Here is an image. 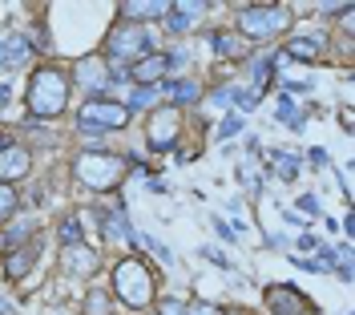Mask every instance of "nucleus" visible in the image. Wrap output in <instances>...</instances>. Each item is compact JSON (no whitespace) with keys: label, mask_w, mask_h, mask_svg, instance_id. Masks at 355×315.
Returning <instances> with one entry per match:
<instances>
[{"label":"nucleus","mask_w":355,"mask_h":315,"mask_svg":"<svg viewBox=\"0 0 355 315\" xmlns=\"http://www.w3.org/2000/svg\"><path fill=\"white\" fill-rule=\"evenodd\" d=\"M69 77L61 73L57 65H44L37 69L33 77H28V110H33V117H61L69 105Z\"/></svg>","instance_id":"obj_1"},{"label":"nucleus","mask_w":355,"mask_h":315,"mask_svg":"<svg viewBox=\"0 0 355 315\" xmlns=\"http://www.w3.org/2000/svg\"><path fill=\"white\" fill-rule=\"evenodd\" d=\"M113 291L121 295L130 307H150L154 303V275L146 263H137V259H125V263H117L113 271Z\"/></svg>","instance_id":"obj_2"},{"label":"nucleus","mask_w":355,"mask_h":315,"mask_svg":"<svg viewBox=\"0 0 355 315\" xmlns=\"http://www.w3.org/2000/svg\"><path fill=\"white\" fill-rule=\"evenodd\" d=\"M125 158L117 154H77V162H73V174L85 182V186H93V190H113L117 182H121V174H125Z\"/></svg>","instance_id":"obj_3"},{"label":"nucleus","mask_w":355,"mask_h":315,"mask_svg":"<svg viewBox=\"0 0 355 315\" xmlns=\"http://www.w3.org/2000/svg\"><path fill=\"white\" fill-rule=\"evenodd\" d=\"M154 53V45H150V33L141 28V24H130V21H121L117 28L110 33V41H105V65L110 61H141V57H150Z\"/></svg>","instance_id":"obj_4"},{"label":"nucleus","mask_w":355,"mask_h":315,"mask_svg":"<svg viewBox=\"0 0 355 315\" xmlns=\"http://www.w3.org/2000/svg\"><path fill=\"white\" fill-rule=\"evenodd\" d=\"M125 121H130V110L121 101H110V97L85 101L81 105V117H77V126L85 134H113V130H125Z\"/></svg>","instance_id":"obj_5"},{"label":"nucleus","mask_w":355,"mask_h":315,"mask_svg":"<svg viewBox=\"0 0 355 315\" xmlns=\"http://www.w3.org/2000/svg\"><path fill=\"white\" fill-rule=\"evenodd\" d=\"M287 8H279V4H250L239 12V33L250 37V41H266V37H275V33H283L287 28Z\"/></svg>","instance_id":"obj_6"},{"label":"nucleus","mask_w":355,"mask_h":315,"mask_svg":"<svg viewBox=\"0 0 355 315\" xmlns=\"http://www.w3.org/2000/svg\"><path fill=\"white\" fill-rule=\"evenodd\" d=\"M73 85L85 90V93H105L110 90V65H105V57H101V53L77 57V61H73Z\"/></svg>","instance_id":"obj_7"},{"label":"nucleus","mask_w":355,"mask_h":315,"mask_svg":"<svg viewBox=\"0 0 355 315\" xmlns=\"http://www.w3.org/2000/svg\"><path fill=\"white\" fill-rule=\"evenodd\" d=\"M28 166H33V158H28V150L21 142H0V182L12 186L17 178L28 174Z\"/></svg>","instance_id":"obj_8"},{"label":"nucleus","mask_w":355,"mask_h":315,"mask_svg":"<svg viewBox=\"0 0 355 315\" xmlns=\"http://www.w3.org/2000/svg\"><path fill=\"white\" fill-rule=\"evenodd\" d=\"M37 259H41V239H28L24 247L4 255V275H8V279H24L28 271L37 267Z\"/></svg>","instance_id":"obj_9"},{"label":"nucleus","mask_w":355,"mask_h":315,"mask_svg":"<svg viewBox=\"0 0 355 315\" xmlns=\"http://www.w3.org/2000/svg\"><path fill=\"white\" fill-rule=\"evenodd\" d=\"M178 137V110L174 105H166V110L154 113V121H150V150H166V146H174Z\"/></svg>","instance_id":"obj_10"},{"label":"nucleus","mask_w":355,"mask_h":315,"mask_svg":"<svg viewBox=\"0 0 355 315\" xmlns=\"http://www.w3.org/2000/svg\"><path fill=\"white\" fill-rule=\"evenodd\" d=\"M266 299H270V312L275 315H307L311 303L295 287H266Z\"/></svg>","instance_id":"obj_11"},{"label":"nucleus","mask_w":355,"mask_h":315,"mask_svg":"<svg viewBox=\"0 0 355 315\" xmlns=\"http://www.w3.org/2000/svg\"><path fill=\"white\" fill-rule=\"evenodd\" d=\"M28 57H33V41H28V37H4V41H0V69H4V73L24 65Z\"/></svg>","instance_id":"obj_12"},{"label":"nucleus","mask_w":355,"mask_h":315,"mask_svg":"<svg viewBox=\"0 0 355 315\" xmlns=\"http://www.w3.org/2000/svg\"><path fill=\"white\" fill-rule=\"evenodd\" d=\"M166 69H170L166 65V53H150V57H141L137 65H130L125 73H130L137 85H154L157 77H166Z\"/></svg>","instance_id":"obj_13"},{"label":"nucleus","mask_w":355,"mask_h":315,"mask_svg":"<svg viewBox=\"0 0 355 315\" xmlns=\"http://www.w3.org/2000/svg\"><path fill=\"white\" fill-rule=\"evenodd\" d=\"M97 223H101V235L105 239H130V243H137V230L130 226V219L121 210H101Z\"/></svg>","instance_id":"obj_14"},{"label":"nucleus","mask_w":355,"mask_h":315,"mask_svg":"<svg viewBox=\"0 0 355 315\" xmlns=\"http://www.w3.org/2000/svg\"><path fill=\"white\" fill-rule=\"evenodd\" d=\"M37 235V219H21V223H12L4 235H0V250L8 255V250H17V247H24L28 239Z\"/></svg>","instance_id":"obj_15"},{"label":"nucleus","mask_w":355,"mask_h":315,"mask_svg":"<svg viewBox=\"0 0 355 315\" xmlns=\"http://www.w3.org/2000/svg\"><path fill=\"white\" fill-rule=\"evenodd\" d=\"M202 8H206V4H170V8H166V28H170V33H186L190 21L202 17Z\"/></svg>","instance_id":"obj_16"},{"label":"nucleus","mask_w":355,"mask_h":315,"mask_svg":"<svg viewBox=\"0 0 355 315\" xmlns=\"http://www.w3.org/2000/svg\"><path fill=\"white\" fill-rule=\"evenodd\" d=\"M283 53H287L291 61H315L323 53V37H295Z\"/></svg>","instance_id":"obj_17"},{"label":"nucleus","mask_w":355,"mask_h":315,"mask_svg":"<svg viewBox=\"0 0 355 315\" xmlns=\"http://www.w3.org/2000/svg\"><path fill=\"white\" fill-rule=\"evenodd\" d=\"M157 93H166V97H174V101H198L202 85H194V81H162Z\"/></svg>","instance_id":"obj_18"},{"label":"nucleus","mask_w":355,"mask_h":315,"mask_svg":"<svg viewBox=\"0 0 355 315\" xmlns=\"http://www.w3.org/2000/svg\"><path fill=\"white\" fill-rule=\"evenodd\" d=\"M65 263H69V271H77V275H89V271H97V255L81 243V247H73V250H65Z\"/></svg>","instance_id":"obj_19"},{"label":"nucleus","mask_w":355,"mask_h":315,"mask_svg":"<svg viewBox=\"0 0 355 315\" xmlns=\"http://www.w3.org/2000/svg\"><path fill=\"white\" fill-rule=\"evenodd\" d=\"M166 8L170 4H121V17H130V24H137V21H150V17H166Z\"/></svg>","instance_id":"obj_20"},{"label":"nucleus","mask_w":355,"mask_h":315,"mask_svg":"<svg viewBox=\"0 0 355 315\" xmlns=\"http://www.w3.org/2000/svg\"><path fill=\"white\" fill-rule=\"evenodd\" d=\"M270 162H275V170H279L283 182H295V174H299V158L295 154H287V150H270Z\"/></svg>","instance_id":"obj_21"},{"label":"nucleus","mask_w":355,"mask_h":315,"mask_svg":"<svg viewBox=\"0 0 355 315\" xmlns=\"http://www.w3.org/2000/svg\"><path fill=\"white\" fill-rule=\"evenodd\" d=\"M57 235H61V247H65V250H73V247H81V243H85V239H81V219H73V214L61 223Z\"/></svg>","instance_id":"obj_22"},{"label":"nucleus","mask_w":355,"mask_h":315,"mask_svg":"<svg viewBox=\"0 0 355 315\" xmlns=\"http://www.w3.org/2000/svg\"><path fill=\"white\" fill-rule=\"evenodd\" d=\"M17 206H21V198H17V190H12L8 182H0V223L17 219Z\"/></svg>","instance_id":"obj_23"},{"label":"nucleus","mask_w":355,"mask_h":315,"mask_svg":"<svg viewBox=\"0 0 355 315\" xmlns=\"http://www.w3.org/2000/svg\"><path fill=\"white\" fill-rule=\"evenodd\" d=\"M279 121H283L287 130H295V134L303 130V113H299L295 105H291V97H283V101H279Z\"/></svg>","instance_id":"obj_24"},{"label":"nucleus","mask_w":355,"mask_h":315,"mask_svg":"<svg viewBox=\"0 0 355 315\" xmlns=\"http://www.w3.org/2000/svg\"><path fill=\"white\" fill-rule=\"evenodd\" d=\"M85 315H110V295L101 291V287H93L85 295Z\"/></svg>","instance_id":"obj_25"},{"label":"nucleus","mask_w":355,"mask_h":315,"mask_svg":"<svg viewBox=\"0 0 355 315\" xmlns=\"http://www.w3.org/2000/svg\"><path fill=\"white\" fill-rule=\"evenodd\" d=\"M154 97H157V85H137L130 93V105L125 110H146V105H154Z\"/></svg>","instance_id":"obj_26"},{"label":"nucleus","mask_w":355,"mask_h":315,"mask_svg":"<svg viewBox=\"0 0 355 315\" xmlns=\"http://www.w3.org/2000/svg\"><path fill=\"white\" fill-rule=\"evenodd\" d=\"M243 117H239V113H230V117H222L218 121V137H234V134H243Z\"/></svg>","instance_id":"obj_27"},{"label":"nucleus","mask_w":355,"mask_h":315,"mask_svg":"<svg viewBox=\"0 0 355 315\" xmlns=\"http://www.w3.org/2000/svg\"><path fill=\"white\" fill-rule=\"evenodd\" d=\"M198 255H206V259H210V263H214V267L230 271V259H226V255H222V250H214V247H198Z\"/></svg>","instance_id":"obj_28"},{"label":"nucleus","mask_w":355,"mask_h":315,"mask_svg":"<svg viewBox=\"0 0 355 315\" xmlns=\"http://www.w3.org/2000/svg\"><path fill=\"white\" fill-rule=\"evenodd\" d=\"M210 41H214V49H218L222 57H230V53H234V49H239V45H234V41H230V37H222V33H214V37H210Z\"/></svg>","instance_id":"obj_29"},{"label":"nucleus","mask_w":355,"mask_h":315,"mask_svg":"<svg viewBox=\"0 0 355 315\" xmlns=\"http://www.w3.org/2000/svg\"><path fill=\"white\" fill-rule=\"evenodd\" d=\"M157 315H186V307H182L178 299H166V303L157 307Z\"/></svg>","instance_id":"obj_30"},{"label":"nucleus","mask_w":355,"mask_h":315,"mask_svg":"<svg viewBox=\"0 0 355 315\" xmlns=\"http://www.w3.org/2000/svg\"><path fill=\"white\" fill-rule=\"evenodd\" d=\"M230 90H234V85H222V90H214V93H210V101H214V105H230Z\"/></svg>","instance_id":"obj_31"},{"label":"nucleus","mask_w":355,"mask_h":315,"mask_svg":"<svg viewBox=\"0 0 355 315\" xmlns=\"http://www.w3.org/2000/svg\"><path fill=\"white\" fill-rule=\"evenodd\" d=\"M299 210H307V214H319V198H315V194H303V198H299Z\"/></svg>","instance_id":"obj_32"},{"label":"nucleus","mask_w":355,"mask_h":315,"mask_svg":"<svg viewBox=\"0 0 355 315\" xmlns=\"http://www.w3.org/2000/svg\"><path fill=\"white\" fill-rule=\"evenodd\" d=\"M186 315H218V307H210V303H194V307H186Z\"/></svg>","instance_id":"obj_33"},{"label":"nucleus","mask_w":355,"mask_h":315,"mask_svg":"<svg viewBox=\"0 0 355 315\" xmlns=\"http://www.w3.org/2000/svg\"><path fill=\"white\" fill-rule=\"evenodd\" d=\"M214 230H218V239H226V243H234V226H226L222 219H214Z\"/></svg>","instance_id":"obj_34"},{"label":"nucleus","mask_w":355,"mask_h":315,"mask_svg":"<svg viewBox=\"0 0 355 315\" xmlns=\"http://www.w3.org/2000/svg\"><path fill=\"white\" fill-rule=\"evenodd\" d=\"M283 219H287L291 226H307V219H303V214H295V210H287V214H283Z\"/></svg>","instance_id":"obj_35"},{"label":"nucleus","mask_w":355,"mask_h":315,"mask_svg":"<svg viewBox=\"0 0 355 315\" xmlns=\"http://www.w3.org/2000/svg\"><path fill=\"white\" fill-rule=\"evenodd\" d=\"M8 97H12V90H8V81H0V110L8 105Z\"/></svg>","instance_id":"obj_36"},{"label":"nucleus","mask_w":355,"mask_h":315,"mask_svg":"<svg viewBox=\"0 0 355 315\" xmlns=\"http://www.w3.org/2000/svg\"><path fill=\"white\" fill-rule=\"evenodd\" d=\"M287 90H291V93H307V90H311V81H291Z\"/></svg>","instance_id":"obj_37"},{"label":"nucleus","mask_w":355,"mask_h":315,"mask_svg":"<svg viewBox=\"0 0 355 315\" xmlns=\"http://www.w3.org/2000/svg\"><path fill=\"white\" fill-rule=\"evenodd\" d=\"M315 247H319V243H315L311 235H303V239H299V250H315Z\"/></svg>","instance_id":"obj_38"},{"label":"nucleus","mask_w":355,"mask_h":315,"mask_svg":"<svg viewBox=\"0 0 355 315\" xmlns=\"http://www.w3.org/2000/svg\"><path fill=\"white\" fill-rule=\"evenodd\" d=\"M0 315H17V307H12L8 299H0Z\"/></svg>","instance_id":"obj_39"},{"label":"nucleus","mask_w":355,"mask_h":315,"mask_svg":"<svg viewBox=\"0 0 355 315\" xmlns=\"http://www.w3.org/2000/svg\"><path fill=\"white\" fill-rule=\"evenodd\" d=\"M230 315H234V312H230Z\"/></svg>","instance_id":"obj_40"}]
</instances>
